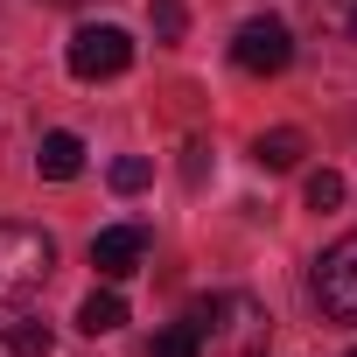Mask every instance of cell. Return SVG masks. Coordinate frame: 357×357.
<instances>
[{
	"label": "cell",
	"mask_w": 357,
	"mask_h": 357,
	"mask_svg": "<svg viewBox=\"0 0 357 357\" xmlns=\"http://www.w3.org/2000/svg\"><path fill=\"white\" fill-rule=\"evenodd\" d=\"M50 8H77V0H50Z\"/></svg>",
	"instance_id": "17"
},
{
	"label": "cell",
	"mask_w": 357,
	"mask_h": 357,
	"mask_svg": "<svg viewBox=\"0 0 357 357\" xmlns=\"http://www.w3.org/2000/svg\"><path fill=\"white\" fill-rule=\"evenodd\" d=\"M204 175H211V147L190 140V147H183V183H204Z\"/></svg>",
	"instance_id": "15"
},
{
	"label": "cell",
	"mask_w": 357,
	"mask_h": 357,
	"mask_svg": "<svg viewBox=\"0 0 357 357\" xmlns=\"http://www.w3.org/2000/svg\"><path fill=\"white\" fill-rule=\"evenodd\" d=\"M105 175H112V190H119V197H133V190H147V183H154V168H147L140 154H119Z\"/></svg>",
	"instance_id": "12"
},
{
	"label": "cell",
	"mask_w": 357,
	"mask_h": 357,
	"mask_svg": "<svg viewBox=\"0 0 357 357\" xmlns=\"http://www.w3.org/2000/svg\"><path fill=\"white\" fill-rule=\"evenodd\" d=\"M50 343H56L50 322H8V350L15 357H50Z\"/></svg>",
	"instance_id": "11"
},
{
	"label": "cell",
	"mask_w": 357,
	"mask_h": 357,
	"mask_svg": "<svg viewBox=\"0 0 357 357\" xmlns=\"http://www.w3.org/2000/svg\"><path fill=\"white\" fill-rule=\"evenodd\" d=\"M56 273V238L43 225H0V301H29Z\"/></svg>",
	"instance_id": "2"
},
{
	"label": "cell",
	"mask_w": 357,
	"mask_h": 357,
	"mask_svg": "<svg viewBox=\"0 0 357 357\" xmlns=\"http://www.w3.org/2000/svg\"><path fill=\"white\" fill-rule=\"evenodd\" d=\"M63 63H70V77H84V84L119 77V70L133 63V36H126V29H112V22H84V29L70 36Z\"/></svg>",
	"instance_id": "3"
},
{
	"label": "cell",
	"mask_w": 357,
	"mask_h": 357,
	"mask_svg": "<svg viewBox=\"0 0 357 357\" xmlns=\"http://www.w3.org/2000/svg\"><path fill=\"white\" fill-rule=\"evenodd\" d=\"M190 329H197V343H211L218 357H266L273 315H266V301H252V294H211V301L190 308Z\"/></svg>",
	"instance_id": "1"
},
{
	"label": "cell",
	"mask_w": 357,
	"mask_h": 357,
	"mask_svg": "<svg viewBox=\"0 0 357 357\" xmlns=\"http://www.w3.org/2000/svg\"><path fill=\"white\" fill-rule=\"evenodd\" d=\"M36 168H43V183H70V175L84 168V140H77V133H43Z\"/></svg>",
	"instance_id": "7"
},
{
	"label": "cell",
	"mask_w": 357,
	"mask_h": 357,
	"mask_svg": "<svg viewBox=\"0 0 357 357\" xmlns=\"http://www.w3.org/2000/svg\"><path fill=\"white\" fill-rule=\"evenodd\" d=\"M147 357H204V343H197V329L190 322H175V329H161L154 336V350Z\"/></svg>",
	"instance_id": "13"
},
{
	"label": "cell",
	"mask_w": 357,
	"mask_h": 357,
	"mask_svg": "<svg viewBox=\"0 0 357 357\" xmlns=\"http://www.w3.org/2000/svg\"><path fill=\"white\" fill-rule=\"evenodd\" d=\"M315 308L343 329H357V231L336 238L322 259H315Z\"/></svg>",
	"instance_id": "4"
},
{
	"label": "cell",
	"mask_w": 357,
	"mask_h": 357,
	"mask_svg": "<svg viewBox=\"0 0 357 357\" xmlns=\"http://www.w3.org/2000/svg\"><path fill=\"white\" fill-rule=\"evenodd\" d=\"M301 154H308V140H301L294 126H273V133H259V140H252V161H259V168H273V175H280V168H294Z\"/></svg>",
	"instance_id": "8"
},
{
	"label": "cell",
	"mask_w": 357,
	"mask_h": 357,
	"mask_svg": "<svg viewBox=\"0 0 357 357\" xmlns=\"http://www.w3.org/2000/svg\"><path fill=\"white\" fill-rule=\"evenodd\" d=\"M350 357H357V350H350Z\"/></svg>",
	"instance_id": "18"
},
{
	"label": "cell",
	"mask_w": 357,
	"mask_h": 357,
	"mask_svg": "<svg viewBox=\"0 0 357 357\" xmlns=\"http://www.w3.org/2000/svg\"><path fill=\"white\" fill-rule=\"evenodd\" d=\"M140 259H147V231H140V225H105V231L91 238V266H98L105 280L140 273Z\"/></svg>",
	"instance_id": "6"
},
{
	"label": "cell",
	"mask_w": 357,
	"mask_h": 357,
	"mask_svg": "<svg viewBox=\"0 0 357 357\" xmlns=\"http://www.w3.org/2000/svg\"><path fill=\"white\" fill-rule=\"evenodd\" d=\"M350 43H357V8H350Z\"/></svg>",
	"instance_id": "16"
},
{
	"label": "cell",
	"mask_w": 357,
	"mask_h": 357,
	"mask_svg": "<svg viewBox=\"0 0 357 357\" xmlns=\"http://www.w3.org/2000/svg\"><path fill=\"white\" fill-rule=\"evenodd\" d=\"M336 204H343V175L336 168H315L308 175V211H336Z\"/></svg>",
	"instance_id": "14"
},
{
	"label": "cell",
	"mask_w": 357,
	"mask_h": 357,
	"mask_svg": "<svg viewBox=\"0 0 357 357\" xmlns=\"http://www.w3.org/2000/svg\"><path fill=\"white\" fill-rule=\"evenodd\" d=\"M231 63H238L245 77H280V70L294 63L287 22H280V15H252V22L238 29V43H231Z\"/></svg>",
	"instance_id": "5"
},
{
	"label": "cell",
	"mask_w": 357,
	"mask_h": 357,
	"mask_svg": "<svg viewBox=\"0 0 357 357\" xmlns=\"http://www.w3.org/2000/svg\"><path fill=\"white\" fill-rule=\"evenodd\" d=\"M147 29H154L161 43H183V29H190V8H183V0H147Z\"/></svg>",
	"instance_id": "10"
},
{
	"label": "cell",
	"mask_w": 357,
	"mask_h": 357,
	"mask_svg": "<svg viewBox=\"0 0 357 357\" xmlns=\"http://www.w3.org/2000/svg\"><path fill=\"white\" fill-rule=\"evenodd\" d=\"M119 322H126V301H119L112 287H91L84 308H77V329H84V336H105V329H119Z\"/></svg>",
	"instance_id": "9"
}]
</instances>
